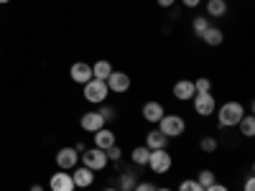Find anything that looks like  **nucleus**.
<instances>
[{
	"label": "nucleus",
	"instance_id": "nucleus-1",
	"mask_svg": "<svg viewBox=\"0 0 255 191\" xmlns=\"http://www.w3.org/2000/svg\"><path fill=\"white\" fill-rule=\"evenodd\" d=\"M243 115H245V107H243V104L235 102V99H230V102H225L222 107H220L217 122H220V127H238V122L243 120Z\"/></svg>",
	"mask_w": 255,
	"mask_h": 191
},
{
	"label": "nucleus",
	"instance_id": "nucleus-2",
	"mask_svg": "<svg viewBox=\"0 0 255 191\" xmlns=\"http://www.w3.org/2000/svg\"><path fill=\"white\" fill-rule=\"evenodd\" d=\"M158 130L168 138V140H171V138H181L184 135V130H186V120L181 117V115H163L161 120H158Z\"/></svg>",
	"mask_w": 255,
	"mask_h": 191
},
{
	"label": "nucleus",
	"instance_id": "nucleus-3",
	"mask_svg": "<svg viewBox=\"0 0 255 191\" xmlns=\"http://www.w3.org/2000/svg\"><path fill=\"white\" fill-rule=\"evenodd\" d=\"M79 161H82V166L84 168H90V171H105V168H108V153H105V151H100V148H87V151H82L79 153Z\"/></svg>",
	"mask_w": 255,
	"mask_h": 191
},
{
	"label": "nucleus",
	"instance_id": "nucleus-4",
	"mask_svg": "<svg viewBox=\"0 0 255 191\" xmlns=\"http://www.w3.org/2000/svg\"><path fill=\"white\" fill-rule=\"evenodd\" d=\"M82 90H84V99L90 104H102L110 95L108 82H102V79H90L87 84H82Z\"/></svg>",
	"mask_w": 255,
	"mask_h": 191
},
{
	"label": "nucleus",
	"instance_id": "nucleus-5",
	"mask_svg": "<svg viewBox=\"0 0 255 191\" xmlns=\"http://www.w3.org/2000/svg\"><path fill=\"white\" fill-rule=\"evenodd\" d=\"M148 168H151L153 174H168L171 171V166H174V158H171V153L166 151V148H161V151H151L148 153V163H145Z\"/></svg>",
	"mask_w": 255,
	"mask_h": 191
},
{
	"label": "nucleus",
	"instance_id": "nucleus-6",
	"mask_svg": "<svg viewBox=\"0 0 255 191\" xmlns=\"http://www.w3.org/2000/svg\"><path fill=\"white\" fill-rule=\"evenodd\" d=\"M191 104H194V112L199 117H209V115H215V110H217V99L212 97V92L194 95L191 97Z\"/></svg>",
	"mask_w": 255,
	"mask_h": 191
},
{
	"label": "nucleus",
	"instance_id": "nucleus-7",
	"mask_svg": "<svg viewBox=\"0 0 255 191\" xmlns=\"http://www.w3.org/2000/svg\"><path fill=\"white\" fill-rule=\"evenodd\" d=\"M77 163H79V153L74 151V148H61V151H56L59 171H74Z\"/></svg>",
	"mask_w": 255,
	"mask_h": 191
},
{
	"label": "nucleus",
	"instance_id": "nucleus-8",
	"mask_svg": "<svg viewBox=\"0 0 255 191\" xmlns=\"http://www.w3.org/2000/svg\"><path fill=\"white\" fill-rule=\"evenodd\" d=\"M105 82H108V90L115 92V95H123V92L130 90V77H128L125 72H115L113 69V74L105 79Z\"/></svg>",
	"mask_w": 255,
	"mask_h": 191
},
{
	"label": "nucleus",
	"instance_id": "nucleus-9",
	"mask_svg": "<svg viewBox=\"0 0 255 191\" xmlns=\"http://www.w3.org/2000/svg\"><path fill=\"white\" fill-rule=\"evenodd\" d=\"M49 189L51 191H74V179L69 171H56L51 179H49Z\"/></svg>",
	"mask_w": 255,
	"mask_h": 191
},
{
	"label": "nucleus",
	"instance_id": "nucleus-10",
	"mask_svg": "<svg viewBox=\"0 0 255 191\" xmlns=\"http://www.w3.org/2000/svg\"><path fill=\"white\" fill-rule=\"evenodd\" d=\"M105 125H108V122L102 120V115H100L97 110H92V112H84V115L79 117V127H82L84 133H97L100 127H105Z\"/></svg>",
	"mask_w": 255,
	"mask_h": 191
},
{
	"label": "nucleus",
	"instance_id": "nucleus-11",
	"mask_svg": "<svg viewBox=\"0 0 255 191\" xmlns=\"http://www.w3.org/2000/svg\"><path fill=\"white\" fill-rule=\"evenodd\" d=\"M69 77H72L74 84H87V82L92 79V64H87V61H77V64H72Z\"/></svg>",
	"mask_w": 255,
	"mask_h": 191
},
{
	"label": "nucleus",
	"instance_id": "nucleus-12",
	"mask_svg": "<svg viewBox=\"0 0 255 191\" xmlns=\"http://www.w3.org/2000/svg\"><path fill=\"white\" fill-rule=\"evenodd\" d=\"M92 135H95V138H92V140H95V148H100V151H108V148H113V145L118 143V135L110 130L108 125L100 127V130L92 133Z\"/></svg>",
	"mask_w": 255,
	"mask_h": 191
},
{
	"label": "nucleus",
	"instance_id": "nucleus-13",
	"mask_svg": "<svg viewBox=\"0 0 255 191\" xmlns=\"http://www.w3.org/2000/svg\"><path fill=\"white\" fill-rule=\"evenodd\" d=\"M163 115H166V110H163V104H161L158 99H151V102L143 104V120H145V122L158 125V120H161Z\"/></svg>",
	"mask_w": 255,
	"mask_h": 191
},
{
	"label": "nucleus",
	"instance_id": "nucleus-14",
	"mask_svg": "<svg viewBox=\"0 0 255 191\" xmlns=\"http://www.w3.org/2000/svg\"><path fill=\"white\" fill-rule=\"evenodd\" d=\"M72 179H74V186L77 189H90L95 184V171H90V168H84V166H77Z\"/></svg>",
	"mask_w": 255,
	"mask_h": 191
},
{
	"label": "nucleus",
	"instance_id": "nucleus-15",
	"mask_svg": "<svg viewBox=\"0 0 255 191\" xmlns=\"http://www.w3.org/2000/svg\"><path fill=\"white\" fill-rule=\"evenodd\" d=\"M174 97L179 102H189L191 97H194V82H191V79H179L174 84Z\"/></svg>",
	"mask_w": 255,
	"mask_h": 191
},
{
	"label": "nucleus",
	"instance_id": "nucleus-16",
	"mask_svg": "<svg viewBox=\"0 0 255 191\" xmlns=\"http://www.w3.org/2000/svg\"><path fill=\"white\" fill-rule=\"evenodd\" d=\"M166 145H168V138L158 130V127H153V130L145 135V148L148 151H161V148H166Z\"/></svg>",
	"mask_w": 255,
	"mask_h": 191
},
{
	"label": "nucleus",
	"instance_id": "nucleus-17",
	"mask_svg": "<svg viewBox=\"0 0 255 191\" xmlns=\"http://www.w3.org/2000/svg\"><path fill=\"white\" fill-rule=\"evenodd\" d=\"M199 38L204 41L207 46H220L222 41H225V33H222V28H217V26H209V28H207Z\"/></svg>",
	"mask_w": 255,
	"mask_h": 191
},
{
	"label": "nucleus",
	"instance_id": "nucleus-18",
	"mask_svg": "<svg viewBox=\"0 0 255 191\" xmlns=\"http://www.w3.org/2000/svg\"><path fill=\"white\" fill-rule=\"evenodd\" d=\"M113 74V64L108 61V59H100V61H95L92 64V79H108Z\"/></svg>",
	"mask_w": 255,
	"mask_h": 191
},
{
	"label": "nucleus",
	"instance_id": "nucleus-19",
	"mask_svg": "<svg viewBox=\"0 0 255 191\" xmlns=\"http://www.w3.org/2000/svg\"><path fill=\"white\" fill-rule=\"evenodd\" d=\"M227 0H207V18H225Z\"/></svg>",
	"mask_w": 255,
	"mask_h": 191
},
{
	"label": "nucleus",
	"instance_id": "nucleus-20",
	"mask_svg": "<svg viewBox=\"0 0 255 191\" xmlns=\"http://www.w3.org/2000/svg\"><path fill=\"white\" fill-rule=\"evenodd\" d=\"M238 127H240V133H243L245 138H253V135H255V117H253L250 112H245L243 120L238 122Z\"/></svg>",
	"mask_w": 255,
	"mask_h": 191
},
{
	"label": "nucleus",
	"instance_id": "nucleus-21",
	"mask_svg": "<svg viewBox=\"0 0 255 191\" xmlns=\"http://www.w3.org/2000/svg\"><path fill=\"white\" fill-rule=\"evenodd\" d=\"M135 179H138V176H135L133 171H123V174H120V181H118V189H120V191H133L135 184H138Z\"/></svg>",
	"mask_w": 255,
	"mask_h": 191
},
{
	"label": "nucleus",
	"instance_id": "nucleus-22",
	"mask_svg": "<svg viewBox=\"0 0 255 191\" xmlns=\"http://www.w3.org/2000/svg\"><path fill=\"white\" fill-rule=\"evenodd\" d=\"M148 153H151V151H148L145 145H140V148H133L130 161H133L135 166H145V163H148Z\"/></svg>",
	"mask_w": 255,
	"mask_h": 191
},
{
	"label": "nucleus",
	"instance_id": "nucleus-23",
	"mask_svg": "<svg viewBox=\"0 0 255 191\" xmlns=\"http://www.w3.org/2000/svg\"><path fill=\"white\" fill-rule=\"evenodd\" d=\"M207 28H209V18L207 15H197L194 20H191V31H194V36H202Z\"/></svg>",
	"mask_w": 255,
	"mask_h": 191
},
{
	"label": "nucleus",
	"instance_id": "nucleus-24",
	"mask_svg": "<svg viewBox=\"0 0 255 191\" xmlns=\"http://www.w3.org/2000/svg\"><path fill=\"white\" fill-rule=\"evenodd\" d=\"M215 181H217V176H215V171H209V168H204V171H199V176H197V184H199L202 189L212 186Z\"/></svg>",
	"mask_w": 255,
	"mask_h": 191
},
{
	"label": "nucleus",
	"instance_id": "nucleus-25",
	"mask_svg": "<svg viewBox=\"0 0 255 191\" xmlns=\"http://www.w3.org/2000/svg\"><path fill=\"white\" fill-rule=\"evenodd\" d=\"M217 148H220V140H217V138H209V135H207V138L199 140V151H204V153H215Z\"/></svg>",
	"mask_w": 255,
	"mask_h": 191
},
{
	"label": "nucleus",
	"instance_id": "nucleus-26",
	"mask_svg": "<svg viewBox=\"0 0 255 191\" xmlns=\"http://www.w3.org/2000/svg\"><path fill=\"white\" fill-rule=\"evenodd\" d=\"M97 112L102 115V120H105V122H113V120H115V115H118V112L110 107V104H105V102H102V104H97Z\"/></svg>",
	"mask_w": 255,
	"mask_h": 191
},
{
	"label": "nucleus",
	"instance_id": "nucleus-27",
	"mask_svg": "<svg viewBox=\"0 0 255 191\" xmlns=\"http://www.w3.org/2000/svg\"><path fill=\"white\" fill-rule=\"evenodd\" d=\"M202 92H212V82L207 77L194 79V95H202Z\"/></svg>",
	"mask_w": 255,
	"mask_h": 191
},
{
	"label": "nucleus",
	"instance_id": "nucleus-28",
	"mask_svg": "<svg viewBox=\"0 0 255 191\" xmlns=\"http://www.w3.org/2000/svg\"><path fill=\"white\" fill-rule=\"evenodd\" d=\"M179 191H204V189L197 184V179H184L179 184Z\"/></svg>",
	"mask_w": 255,
	"mask_h": 191
},
{
	"label": "nucleus",
	"instance_id": "nucleus-29",
	"mask_svg": "<svg viewBox=\"0 0 255 191\" xmlns=\"http://www.w3.org/2000/svg\"><path fill=\"white\" fill-rule=\"evenodd\" d=\"M105 153H108V161H110V163H118V161L123 158V151H120V145H118V143H115L113 148H108Z\"/></svg>",
	"mask_w": 255,
	"mask_h": 191
},
{
	"label": "nucleus",
	"instance_id": "nucleus-30",
	"mask_svg": "<svg viewBox=\"0 0 255 191\" xmlns=\"http://www.w3.org/2000/svg\"><path fill=\"white\" fill-rule=\"evenodd\" d=\"M133 191H156V186H153L151 181H140V184H135Z\"/></svg>",
	"mask_w": 255,
	"mask_h": 191
},
{
	"label": "nucleus",
	"instance_id": "nucleus-31",
	"mask_svg": "<svg viewBox=\"0 0 255 191\" xmlns=\"http://www.w3.org/2000/svg\"><path fill=\"white\" fill-rule=\"evenodd\" d=\"M204 191H230V189H227L225 184H217V181H215V184H212V186H207Z\"/></svg>",
	"mask_w": 255,
	"mask_h": 191
},
{
	"label": "nucleus",
	"instance_id": "nucleus-32",
	"mask_svg": "<svg viewBox=\"0 0 255 191\" xmlns=\"http://www.w3.org/2000/svg\"><path fill=\"white\" fill-rule=\"evenodd\" d=\"M243 191H255V179H253V176L245 179V189H243Z\"/></svg>",
	"mask_w": 255,
	"mask_h": 191
},
{
	"label": "nucleus",
	"instance_id": "nucleus-33",
	"mask_svg": "<svg viewBox=\"0 0 255 191\" xmlns=\"http://www.w3.org/2000/svg\"><path fill=\"white\" fill-rule=\"evenodd\" d=\"M156 3H158V8H171L176 0H156Z\"/></svg>",
	"mask_w": 255,
	"mask_h": 191
},
{
	"label": "nucleus",
	"instance_id": "nucleus-34",
	"mask_svg": "<svg viewBox=\"0 0 255 191\" xmlns=\"http://www.w3.org/2000/svg\"><path fill=\"white\" fill-rule=\"evenodd\" d=\"M181 3H184L186 8H197V5L202 3V0H181Z\"/></svg>",
	"mask_w": 255,
	"mask_h": 191
},
{
	"label": "nucleus",
	"instance_id": "nucleus-35",
	"mask_svg": "<svg viewBox=\"0 0 255 191\" xmlns=\"http://www.w3.org/2000/svg\"><path fill=\"white\" fill-rule=\"evenodd\" d=\"M74 151L82 153V151H87V145H84V143H77V145H74Z\"/></svg>",
	"mask_w": 255,
	"mask_h": 191
},
{
	"label": "nucleus",
	"instance_id": "nucleus-36",
	"mask_svg": "<svg viewBox=\"0 0 255 191\" xmlns=\"http://www.w3.org/2000/svg\"><path fill=\"white\" fill-rule=\"evenodd\" d=\"M31 191H44V186H38V184H33V186H31Z\"/></svg>",
	"mask_w": 255,
	"mask_h": 191
},
{
	"label": "nucleus",
	"instance_id": "nucleus-37",
	"mask_svg": "<svg viewBox=\"0 0 255 191\" xmlns=\"http://www.w3.org/2000/svg\"><path fill=\"white\" fill-rule=\"evenodd\" d=\"M156 191H174V189H168V186H163V189H156Z\"/></svg>",
	"mask_w": 255,
	"mask_h": 191
},
{
	"label": "nucleus",
	"instance_id": "nucleus-38",
	"mask_svg": "<svg viewBox=\"0 0 255 191\" xmlns=\"http://www.w3.org/2000/svg\"><path fill=\"white\" fill-rule=\"evenodd\" d=\"M5 3H10V0H0V5H5Z\"/></svg>",
	"mask_w": 255,
	"mask_h": 191
},
{
	"label": "nucleus",
	"instance_id": "nucleus-39",
	"mask_svg": "<svg viewBox=\"0 0 255 191\" xmlns=\"http://www.w3.org/2000/svg\"><path fill=\"white\" fill-rule=\"evenodd\" d=\"M105 191H120V189H105Z\"/></svg>",
	"mask_w": 255,
	"mask_h": 191
}]
</instances>
